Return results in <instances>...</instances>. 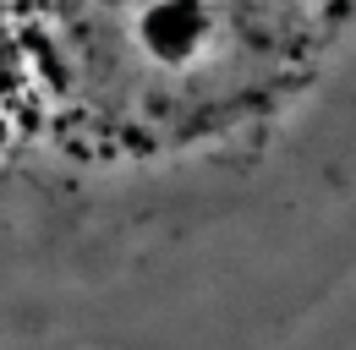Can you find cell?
I'll return each instance as SVG.
<instances>
[{
	"label": "cell",
	"mask_w": 356,
	"mask_h": 350,
	"mask_svg": "<svg viewBox=\"0 0 356 350\" xmlns=\"http://www.w3.org/2000/svg\"><path fill=\"white\" fill-rule=\"evenodd\" d=\"M356 290V0H0V350H291Z\"/></svg>",
	"instance_id": "1"
}]
</instances>
